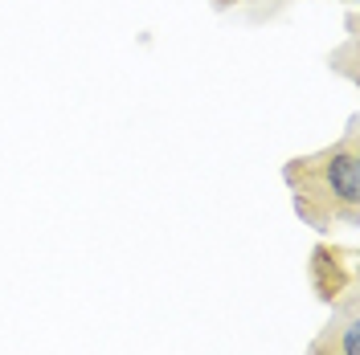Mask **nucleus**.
I'll return each mask as SVG.
<instances>
[{
  "mask_svg": "<svg viewBox=\"0 0 360 355\" xmlns=\"http://www.w3.org/2000/svg\"><path fill=\"white\" fill-rule=\"evenodd\" d=\"M307 355H360V323L356 311H340L323 331L311 339Z\"/></svg>",
  "mask_w": 360,
  "mask_h": 355,
  "instance_id": "3",
  "label": "nucleus"
},
{
  "mask_svg": "<svg viewBox=\"0 0 360 355\" xmlns=\"http://www.w3.org/2000/svg\"><path fill=\"white\" fill-rule=\"evenodd\" d=\"M283 180L291 188L295 213L315 233H328L332 225H356L360 204V156H356V123L340 135L332 147L299 156L283 168Z\"/></svg>",
  "mask_w": 360,
  "mask_h": 355,
  "instance_id": "1",
  "label": "nucleus"
},
{
  "mask_svg": "<svg viewBox=\"0 0 360 355\" xmlns=\"http://www.w3.org/2000/svg\"><path fill=\"white\" fill-rule=\"evenodd\" d=\"M217 8H229V4H246V0H213Z\"/></svg>",
  "mask_w": 360,
  "mask_h": 355,
  "instance_id": "4",
  "label": "nucleus"
},
{
  "mask_svg": "<svg viewBox=\"0 0 360 355\" xmlns=\"http://www.w3.org/2000/svg\"><path fill=\"white\" fill-rule=\"evenodd\" d=\"M311 286L323 302H332V311H356V262H352V249L315 245Z\"/></svg>",
  "mask_w": 360,
  "mask_h": 355,
  "instance_id": "2",
  "label": "nucleus"
}]
</instances>
